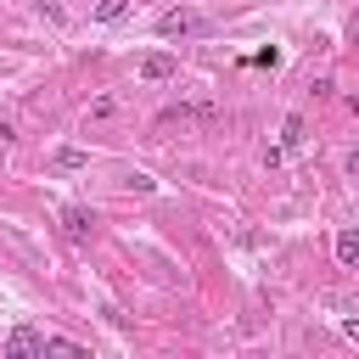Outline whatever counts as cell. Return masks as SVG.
I'll list each match as a JSON object with an SVG mask.
<instances>
[{"instance_id":"1","label":"cell","mask_w":359,"mask_h":359,"mask_svg":"<svg viewBox=\"0 0 359 359\" xmlns=\"http://www.w3.org/2000/svg\"><path fill=\"white\" fill-rule=\"evenodd\" d=\"M202 34H208V17L191 6H174L157 17V39H202Z\"/></svg>"},{"instance_id":"2","label":"cell","mask_w":359,"mask_h":359,"mask_svg":"<svg viewBox=\"0 0 359 359\" xmlns=\"http://www.w3.org/2000/svg\"><path fill=\"white\" fill-rule=\"evenodd\" d=\"M34 353H50V337L34 331V325H17V331L6 337V359H34Z\"/></svg>"},{"instance_id":"3","label":"cell","mask_w":359,"mask_h":359,"mask_svg":"<svg viewBox=\"0 0 359 359\" xmlns=\"http://www.w3.org/2000/svg\"><path fill=\"white\" fill-rule=\"evenodd\" d=\"M174 73H180V62H174L168 50H151V56H140V79H146V84H168Z\"/></svg>"},{"instance_id":"4","label":"cell","mask_w":359,"mask_h":359,"mask_svg":"<svg viewBox=\"0 0 359 359\" xmlns=\"http://www.w3.org/2000/svg\"><path fill=\"white\" fill-rule=\"evenodd\" d=\"M62 230H67L73 241H84V236L95 230V213H90V208H62Z\"/></svg>"},{"instance_id":"5","label":"cell","mask_w":359,"mask_h":359,"mask_svg":"<svg viewBox=\"0 0 359 359\" xmlns=\"http://www.w3.org/2000/svg\"><path fill=\"white\" fill-rule=\"evenodd\" d=\"M337 264L359 269V230H337Z\"/></svg>"},{"instance_id":"6","label":"cell","mask_w":359,"mask_h":359,"mask_svg":"<svg viewBox=\"0 0 359 359\" xmlns=\"http://www.w3.org/2000/svg\"><path fill=\"white\" fill-rule=\"evenodd\" d=\"M84 163H90V151H79V146H62V151L50 157V168H56V174H79Z\"/></svg>"},{"instance_id":"7","label":"cell","mask_w":359,"mask_h":359,"mask_svg":"<svg viewBox=\"0 0 359 359\" xmlns=\"http://www.w3.org/2000/svg\"><path fill=\"white\" fill-rule=\"evenodd\" d=\"M292 146H303V118H286L280 123V151H292Z\"/></svg>"},{"instance_id":"8","label":"cell","mask_w":359,"mask_h":359,"mask_svg":"<svg viewBox=\"0 0 359 359\" xmlns=\"http://www.w3.org/2000/svg\"><path fill=\"white\" fill-rule=\"evenodd\" d=\"M129 11V0H95V22H118Z\"/></svg>"},{"instance_id":"9","label":"cell","mask_w":359,"mask_h":359,"mask_svg":"<svg viewBox=\"0 0 359 359\" xmlns=\"http://www.w3.org/2000/svg\"><path fill=\"white\" fill-rule=\"evenodd\" d=\"M123 185H129V191H140V196H151V191H157V180H151V174H123Z\"/></svg>"},{"instance_id":"10","label":"cell","mask_w":359,"mask_h":359,"mask_svg":"<svg viewBox=\"0 0 359 359\" xmlns=\"http://www.w3.org/2000/svg\"><path fill=\"white\" fill-rule=\"evenodd\" d=\"M247 62H252V67H275V62H280V50H275V45H264V50H252Z\"/></svg>"},{"instance_id":"11","label":"cell","mask_w":359,"mask_h":359,"mask_svg":"<svg viewBox=\"0 0 359 359\" xmlns=\"http://www.w3.org/2000/svg\"><path fill=\"white\" fill-rule=\"evenodd\" d=\"M34 6H39V11H45V17H50V22H56V28H62V22H67V11H62V0H34Z\"/></svg>"},{"instance_id":"12","label":"cell","mask_w":359,"mask_h":359,"mask_svg":"<svg viewBox=\"0 0 359 359\" xmlns=\"http://www.w3.org/2000/svg\"><path fill=\"white\" fill-rule=\"evenodd\" d=\"M112 112H118V101H112V95H101V101L90 107V118H112Z\"/></svg>"},{"instance_id":"13","label":"cell","mask_w":359,"mask_h":359,"mask_svg":"<svg viewBox=\"0 0 359 359\" xmlns=\"http://www.w3.org/2000/svg\"><path fill=\"white\" fill-rule=\"evenodd\" d=\"M342 337H348V342H359V320H342Z\"/></svg>"},{"instance_id":"14","label":"cell","mask_w":359,"mask_h":359,"mask_svg":"<svg viewBox=\"0 0 359 359\" xmlns=\"http://www.w3.org/2000/svg\"><path fill=\"white\" fill-rule=\"evenodd\" d=\"M348 180H359V151H348Z\"/></svg>"}]
</instances>
